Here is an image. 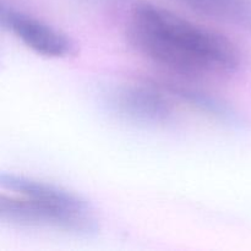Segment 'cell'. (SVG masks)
<instances>
[{"instance_id": "1", "label": "cell", "mask_w": 251, "mask_h": 251, "mask_svg": "<svg viewBox=\"0 0 251 251\" xmlns=\"http://www.w3.org/2000/svg\"><path fill=\"white\" fill-rule=\"evenodd\" d=\"M127 37L142 55L181 74L227 75L242 65V53L229 38L151 2L132 7Z\"/></svg>"}, {"instance_id": "2", "label": "cell", "mask_w": 251, "mask_h": 251, "mask_svg": "<svg viewBox=\"0 0 251 251\" xmlns=\"http://www.w3.org/2000/svg\"><path fill=\"white\" fill-rule=\"evenodd\" d=\"M1 222L20 228L93 234L98 221L90 203L61 186L16 174L0 178Z\"/></svg>"}, {"instance_id": "3", "label": "cell", "mask_w": 251, "mask_h": 251, "mask_svg": "<svg viewBox=\"0 0 251 251\" xmlns=\"http://www.w3.org/2000/svg\"><path fill=\"white\" fill-rule=\"evenodd\" d=\"M112 104L118 114L129 122L161 126L173 122L178 103L167 87L129 83L120 86L113 93Z\"/></svg>"}, {"instance_id": "4", "label": "cell", "mask_w": 251, "mask_h": 251, "mask_svg": "<svg viewBox=\"0 0 251 251\" xmlns=\"http://www.w3.org/2000/svg\"><path fill=\"white\" fill-rule=\"evenodd\" d=\"M1 22L27 48L47 58H66L75 54L73 39L60 29L31 15L2 9Z\"/></svg>"}, {"instance_id": "5", "label": "cell", "mask_w": 251, "mask_h": 251, "mask_svg": "<svg viewBox=\"0 0 251 251\" xmlns=\"http://www.w3.org/2000/svg\"><path fill=\"white\" fill-rule=\"evenodd\" d=\"M198 14L251 31V0H180Z\"/></svg>"}, {"instance_id": "6", "label": "cell", "mask_w": 251, "mask_h": 251, "mask_svg": "<svg viewBox=\"0 0 251 251\" xmlns=\"http://www.w3.org/2000/svg\"><path fill=\"white\" fill-rule=\"evenodd\" d=\"M172 95L176 98L180 103L198 110V112L205 113L210 117L217 120H222L225 123H232L237 124L239 122L237 113L227 105V103L222 102L218 98L212 97L207 93L199 92V91L190 90V88L179 87V86H168Z\"/></svg>"}]
</instances>
